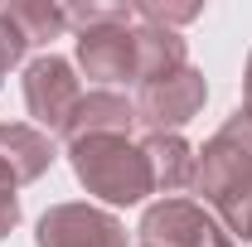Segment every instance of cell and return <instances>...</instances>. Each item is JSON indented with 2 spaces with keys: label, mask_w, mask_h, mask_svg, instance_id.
I'll use <instances>...</instances> for the list:
<instances>
[{
  "label": "cell",
  "mask_w": 252,
  "mask_h": 247,
  "mask_svg": "<svg viewBox=\"0 0 252 247\" xmlns=\"http://www.w3.org/2000/svg\"><path fill=\"white\" fill-rule=\"evenodd\" d=\"M68 165H73L78 185L88 194H97L102 204H112V209H131L146 194H156L146 151L131 136H83V141H68Z\"/></svg>",
  "instance_id": "cell-1"
},
{
  "label": "cell",
  "mask_w": 252,
  "mask_h": 247,
  "mask_svg": "<svg viewBox=\"0 0 252 247\" xmlns=\"http://www.w3.org/2000/svg\"><path fill=\"white\" fill-rule=\"evenodd\" d=\"M189 189L228 228L233 243H252V155L248 151H238L228 136L204 141V151H194V185Z\"/></svg>",
  "instance_id": "cell-2"
},
{
  "label": "cell",
  "mask_w": 252,
  "mask_h": 247,
  "mask_svg": "<svg viewBox=\"0 0 252 247\" xmlns=\"http://www.w3.org/2000/svg\"><path fill=\"white\" fill-rule=\"evenodd\" d=\"M141 247H238L219 218L194 199H160L141 214Z\"/></svg>",
  "instance_id": "cell-3"
},
{
  "label": "cell",
  "mask_w": 252,
  "mask_h": 247,
  "mask_svg": "<svg viewBox=\"0 0 252 247\" xmlns=\"http://www.w3.org/2000/svg\"><path fill=\"white\" fill-rule=\"evenodd\" d=\"M78 97H83V88H78V73L68 59L39 54V59L25 63V107H30V117L39 122L44 136H63Z\"/></svg>",
  "instance_id": "cell-4"
},
{
  "label": "cell",
  "mask_w": 252,
  "mask_h": 247,
  "mask_svg": "<svg viewBox=\"0 0 252 247\" xmlns=\"http://www.w3.org/2000/svg\"><path fill=\"white\" fill-rule=\"evenodd\" d=\"M204 102H209V83H204L199 68L185 63L170 78L141 83V93H136V122L146 131H180V126H189L204 112Z\"/></svg>",
  "instance_id": "cell-5"
},
{
  "label": "cell",
  "mask_w": 252,
  "mask_h": 247,
  "mask_svg": "<svg viewBox=\"0 0 252 247\" xmlns=\"http://www.w3.org/2000/svg\"><path fill=\"white\" fill-rule=\"evenodd\" d=\"M34 247H126V228L97 204H54L34 228Z\"/></svg>",
  "instance_id": "cell-6"
},
{
  "label": "cell",
  "mask_w": 252,
  "mask_h": 247,
  "mask_svg": "<svg viewBox=\"0 0 252 247\" xmlns=\"http://www.w3.org/2000/svg\"><path fill=\"white\" fill-rule=\"evenodd\" d=\"M136 25H97L78 30V68L97 88L136 83Z\"/></svg>",
  "instance_id": "cell-7"
},
{
  "label": "cell",
  "mask_w": 252,
  "mask_h": 247,
  "mask_svg": "<svg viewBox=\"0 0 252 247\" xmlns=\"http://www.w3.org/2000/svg\"><path fill=\"white\" fill-rule=\"evenodd\" d=\"M136 126V102H126L112 88H93L78 97L73 117L63 126V141H83V136H131Z\"/></svg>",
  "instance_id": "cell-8"
},
{
  "label": "cell",
  "mask_w": 252,
  "mask_h": 247,
  "mask_svg": "<svg viewBox=\"0 0 252 247\" xmlns=\"http://www.w3.org/2000/svg\"><path fill=\"white\" fill-rule=\"evenodd\" d=\"M0 165L15 175V185H34L54 165V136L30 122H0Z\"/></svg>",
  "instance_id": "cell-9"
},
{
  "label": "cell",
  "mask_w": 252,
  "mask_h": 247,
  "mask_svg": "<svg viewBox=\"0 0 252 247\" xmlns=\"http://www.w3.org/2000/svg\"><path fill=\"white\" fill-rule=\"evenodd\" d=\"M141 151H146V165H151V180H156L160 194L194 185V146L180 131H146Z\"/></svg>",
  "instance_id": "cell-10"
},
{
  "label": "cell",
  "mask_w": 252,
  "mask_h": 247,
  "mask_svg": "<svg viewBox=\"0 0 252 247\" xmlns=\"http://www.w3.org/2000/svg\"><path fill=\"white\" fill-rule=\"evenodd\" d=\"M136 83H156V78H170L189 63V49L180 30H160V25H136Z\"/></svg>",
  "instance_id": "cell-11"
},
{
  "label": "cell",
  "mask_w": 252,
  "mask_h": 247,
  "mask_svg": "<svg viewBox=\"0 0 252 247\" xmlns=\"http://www.w3.org/2000/svg\"><path fill=\"white\" fill-rule=\"evenodd\" d=\"M5 15L15 20V30L25 34L30 44H49V39H59L68 30V15H63V5H54V0H10Z\"/></svg>",
  "instance_id": "cell-12"
},
{
  "label": "cell",
  "mask_w": 252,
  "mask_h": 247,
  "mask_svg": "<svg viewBox=\"0 0 252 247\" xmlns=\"http://www.w3.org/2000/svg\"><path fill=\"white\" fill-rule=\"evenodd\" d=\"M63 15H68V25H78V30H97V25H131V20H136L126 0H83V5H63Z\"/></svg>",
  "instance_id": "cell-13"
},
{
  "label": "cell",
  "mask_w": 252,
  "mask_h": 247,
  "mask_svg": "<svg viewBox=\"0 0 252 247\" xmlns=\"http://www.w3.org/2000/svg\"><path fill=\"white\" fill-rule=\"evenodd\" d=\"M131 15L141 25H160V30H175V25H189L199 20V5H165V0H136Z\"/></svg>",
  "instance_id": "cell-14"
},
{
  "label": "cell",
  "mask_w": 252,
  "mask_h": 247,
  "mask_svg": "<svg viewBox=\"0 0 252 247\" xmlns=\"http://www.w3.org/2000/svg\"><path fill=\"white\" fill-rule=\"evenodd\" d=\"M25 54H30V39L15 30V20H10L5 5H0V88H5V73L25 59Z\"/></svg>",
  "instance_id": "cell-15"
},
{
  "label": "cell",
  "mask_w": 252,
  "mask_h": 247,
  "mask_svg": "<svg viewBox=\"0 0 252 247\" xmlns=\"http://www.w3.org/2000/svg\"><path fill=\"white\" fill-rule=\"evenodd\" d=\"M15 175L0 165V238H10L15 228H20V194H15Z\"/></svg>",
  "instance_id": "cell-16"
},
{
  "label": "cell",
  "mask_w": 252,
  "mask_h": 247,
  "mask_svg": "<svg viewBox=\"0 0 252 247\" xmlns=\"http://www.w3.org/2000/svg\"><path fill=\"white\" fill-rule=\"evenodd\" d=\"M238 112L252 117V54H248V68H243V107H238Z\"/></svg>",
  "instance_id": "cell-17"
}]
</instances>
